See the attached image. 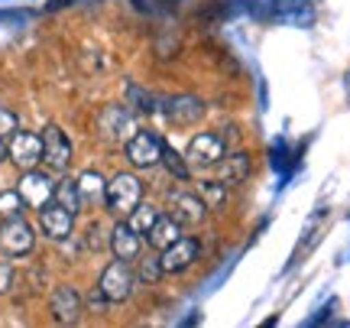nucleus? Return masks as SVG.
<instances>
[{"label": "nucleus", "mask_w": 350, "mask_h": 328, "mask_svg": "<svg viewBox=\"0 0 350 328\" xmlns=\"http://www.w3.org/2000/svg\"><path fill=\"white\" fill-rule=\"evenodd\" d=\"M139 202H143V182H139L133 173H117V176L107 182V189H104V205L120 218L130 215Z\"/></svg>", "instance_id": "f257e3e1"}, {"label": "nucleus", "mask_w": 350, "mask_h": 328, "mask_svg": "<svg viewBox=\"0 0 350 328\" xmlns=\"http://www.w3.org/2000/svg\"><path fill=\"white\" fill-rule=\"evenodd\" d=\"M133 286H137V277H133L126 260H113L111 266H104V273L98 279V290L104 292L107 303H126Z\"/></svg>", "instance_id": "f03ea898"}, {"label": "nucleus", "mask_w": 350, "mask_h": 328, "mask_svg": "<svg viewBox=\"0 0 350 328\" xmlns=\"http://www.w3.org/2000/svg\"><path fill=\"white\" fill-rule=\"evenodd\" d=\"M7 160L20 169H36L42 163V137L29 130H13L7 143Z\"/></svg>", "instance_id": "7ed1b4c3"}, {"label": "nucleus", "mask_w": 350, "mask_h": 328, "mask_svg": "<svg viewBox=\"0 0 350 328\" xmlns=\"http://www.w3.org/2000/svg\"><path fill=\"white\" fill-rule=\"evenodd\" d=\"M36 247V234H33V227L20 218H7L3 225H0V251L7 253V257H26V253Z\"/></svg>", "instance_id": "20e7f679"}, {"label": "nucleus", "mask_w": 350, "mask_h": 328, "mask_svg": "<svg viewBox=\"0 0 350 328\" xmlns=\"http://www.w3.org/2000/svg\"><path fill=\"white\" fill-rule=\"evenodd\" d=\"M124 147H126V160L137 166V169H152V166H159V160H163V140L156 137L152 130H137Z\"/></svg>", "instance_id": "39448f33"}, {"label": "nucleus", "mask_w": 350, "mask_h": 328, "mask_svg": "<svg viewBox=\"0 0 350 328\" xmlns=\"http://www.w3.org/2000/svg\"><path fill=\"white\" fill-rule=\"evenodd\" d=\"M98 130L107 143H126L133 137V117H130L124 104H107L98 114Z\"/></svg>", "instance_id": "423d86ee"}, {"label": "nucleus", "mask_w": 350, "mask_h": 328, "mask_svg": "<svg viewBox=\"0 0 350 328\" xmlns=\"http://www.w3.org/2000/svg\"><path fill=\"white\" fill-rule=\"evenodd\" d=\"M42 163L55 169V173H65L72 166V140L65 137L55 124L42 130Z\"/></svg>", "instance_id": "0eeeda50"}, {"label": "nucleus", "mask_w": 350, "mask_h": 328, "mask_svg": "<svg viewBox=\"0 0 350 328\" xmlns=\"http://www.w3.org/2000/svg\"><path fill=\"white\" fill-rule=\"evenodd\" d=\"M20 199H23L29 208H42V205L52 202V195H55V182H52L46 173H39V169H23V179H20Z\"/></svg>", "instance_id": "6e6552de"}, {"label": "nucleus", "mask_w": 350, "mask_h": 328, "mask_svg": "<svg viewBox=\"0 0 350 328\" xmlns=\"http://www.w3.org/2000/svg\"><path fill=\"white\" fill-rule=\"evenodd\" d=\"M169 215L178 221L182 227H198L208 215V205L201 195H191V192H175L169 195Z\"/></svg>", "instance_id": "1a4fd4ad"}, {"label": "nucleus", "mask_w": 350, "mask_h": 328, "mask_svg": "<svg viewBox=\"0 0 350 328\" xmlns=\"http://www.w3.org/2000/svg\"><path fill=\"white\" fill-rule=\"evenodd\" d=\"M227 153V143L221 134H198V137H191L188 143V163L191 166H201V169H208V166H217V160Z\"/></svg>", "instance_id": "9d476101"}, {"label": "nucleus", "mask_w": 350, "mask_h": 328, "mask_svg": "<svg viewBox=\"0 0 350 328\" xmlns=\"http://www.w3.org/2000/svg\"><path fill=\"white\" fill-rule=\"evenodd\" d=\"M198 240L195 238H178L175 244H169L165 251H159V264H163V273H185L188 266L198 260Z\"/></svg>", "instance_id": "9b49d317"}, {"label": "nucleus", "mask_w": 350, "mask_h": 328, "mask_svg": "<svg viewBox=\"0 0 350 328\" xmlns=\"http://www.w3.org/2000/svg\"><path fill=\"white\" fill-rule=\"evenodd\" d=\"M163 111L175 127H191L204 117V101L195 94H175V98L163 101Z\"/></svg>", "instance_id": "f8f14e48"}, {"label": "nucleus", "mask_w": 350, "mask_h": 328, "mask_svg": "<svg viewBox=\"0 0 350 328\" xmlns=\"http://www.w3.org/2000/svg\"><path fill=\"white\" fill-rule=\"evenodd\" d=\"M39 225H42V234L52 240H65L72 234V227H75V215L62 208L59 202H49L39 208Z\"/></svg>", "instance_id": "ddd939ff"}, {"label": "nucleus", "mask_w": 350, "mask_h": 328, "mask_svg": "<svg viewBox=\"0 0 350 328\" xmlns=\"http://www.w3.org/2000/svg\"><path fill=\"white\" fill-rule=\"evenodd\" d=\"M250 153H224L221 160H217V179L224 182V186H240V182H247L250 179Z\"/></svg>", "instance_id": "4468645a"}, {"label": "nucleus", "mask_w": 350, "mask_h": 328, "mask_svg": "<svg viewBox=\"0 0 350 328\" xmlns=\"http://www.w3.org/2000/svg\"><path fill=\"white\" fill-rule=\"evenodd\" d=\"M111 251L117 260H139V251H143V234H137L133 227L120 221V225L111 231Z\"/></svg>", "instance_id": "2eb2a0df"}, {"label": "nucleus", "mask_w": 350, "mask_h": 328, "mask_svg": "<svg viewBox=\"0 0 350 328\" xmlns=\"http://www.w3.org/2000/svg\"><path fill=\"white\" fill-rule=\"evenodd\" d=\"M49 309H52V316H55V322L75 325L78 318H81V296L72 286H59V290L52 292Z\"/></svg>", "instance_id": "dca6fc26"}, {"label": "nucleus", "mask_w": 350, "mask_h": 328, "mask_svg": "<svg viewBox=\"0 0 350 328\" xmlns=\"http://www.w3.org/2000/svg\"><path fill=\"white\" fill-rule=\"evenodd\" d=\"M178 238H182V225H178L172 215H159L156 225L146 231V244H150L152 251H165V247L175 244Z\"/></svg>", "instance_id": "f3484780"}, {"label": "nucleus", "mask_w": 350, "mask_h": 328, "mask_svg": "<svg viewBox=\"0 0 350 328\" xmlns=\"http://www.w3.org/2000/svg\"><path fill=\"white\" fill-rule=\"evenodd\" d=\"M75 182H78V195H81V205H94V202H100V199H104V189H107V182H104V176H100V173L88 169V173H81Z\"/></svg>", "instance_id": "a211bd4d"}, {"label": "nucleus", "mask_w": 350, "mask_h": 328, "mask_svg": "<svg viewBox=\"0 0 350 328\" xmlns=\"http://www.w3.org/2000/svg\"><path fill=\"white\" fill-rule=\"evenodd\" d=\"M159 215H163V212H159L156 205H150V202H139L137 208H133V212L126 215V225L133 227L137 234H143V238H146V231H150V227L156 225V218H159Z\"/></svg>", "instance_id": "6ab92c4d"}, {"label": "nucleus", "mask_w": 350, "mask_h": 328, "mask_svg": "<svg viewBox=\"0 0 350 328\" xmlns=\"http://www.w3.org/2000/svg\"><path fill=\"white\" fill-rule=\"evenodd\" d=\"M52 202H59L62 208H68L72 215H78V212H81V195H78V182H75V179H62V182L55 186Z\"/></svg>", "instance_id": "aec40b11"}, {"label": "nucleus", "mask_w": 350, "mask_h": 328, "mask_svg": "<svg viewBox=\"0 0 350 328\" xmlns=\"http://www.w3.org/2000/svg\"><path fill=\"white\" fill-rule=\"evenodd\" d=\"M159 163H163L165 169H169L175 179H178V182H188V179H191V169H188L185 156H182L178 150H172L169 143H163V160H159Z\"/></svg>", "instance_id": "412c9836"}, {"label": "nucleus", "mask_w": 350, "mask_h": 328, "mask_svg": "<svg viewBox=\"0 0 350 328\" xmlns=\"http://www.w3.org/2000/svg\"><path fill=\"white\" fill-rule=\"evenodd\" d=\"M198 195L204 199V205H208V212H221L227 205V189H224V182L217 179V182H204L198 189Z\"/></svg>", "instance_id": "4be33fe9"}, {"label": "nucleus", "mask_w": 350, "mask_h": 328, "mask_svg": "<svg viewBox=\"0 0 350 328\" xmlns=\"http://www.w3.org/2000/svg\"><path fill=\"white\" fill-rule=\"evenodd\" d=\"M23 199H20V192L16 189H7L0 192V218L7 221V218H20L23 215Z\"/></svg>", "instance_id": "5701e85b"}, {"label": "nucleus", "mask_w": 350, "mask_h": 328, "mask_svg": "<svg viewBox=\"0 0 350 328\" xmlns=\"http://www.w3.org/2000/svg\"><path fill=\"white\" fill-rule=\"evenodd\" d=\"M126 98H130V104H133L139 114H152V111H156L152 94H150V91H143V88H137V85H130V88H126Z\"/></svg>", "instance_id": "b1692460"}, {"label": "nucleus", "mask_w": 350, "mask_h": 328, "mask_svg": "<svg viewBox=\"0 0 350 328\" xmlns=\"http://www.w3.org/2000/svg\"><path fill=\"white\" fill-rule=\"evenodd\" d=\"M159 277H163V264H159V257H146V260H139V279H143V283H156Z\"/></svg>", "instance_id": "393cba45"}, {"label": "nucleus", "mask_w": 350, "mask_h": 328, "mask_svg": "<svg viewBox=\"0 0 350 328\" xmlns=\"http://www.w3.org/2000/svg\"><path fill=\"white\" fill-rule=\"evenodd\" d=\"M20 127V121H16V114L10 111V108H0V137H10L13 130Z\"/></svg>", "instance_id": "a878e982"}, {"label": "nucleus", "mask_w": 350, "mask_h": 328, "mask_svg": "<svg viewBox=\"0 0 350 328\" xmlns=\"http://www.w3.org/2000/svg\"><path fill=\"white\" fill-rule=\"evenodd\" d=\"M13 290V266L10 264H0V296Z\"/></svg>", "instance_id": "bb28decb"}, {"label": "nucleus", "mask_w": 350, "mask_h": 328, "mask_svg": "<svg viewBox=\"0 0 350 328\" xmlns=\"http://www.w3.org/2000/svg\"><path fill=\"white\" fill-rule=\"evenodd\" d=\"M88 247H91V251H100V247H104V240H100V227H98V225L88 231Z\"/></svg>", "instance_id": "cd10ccee"}, {"label": "nucleus", "mask_w": 350, "mask_h": 328, "mask_svg": "<svg viewBox=\"0 0 350 328\" xmlns=\"http://www.w3.org/2000/svg\"><path fill=\"white\" fill-rule=\"evenodd\" d=\"M7 160V143H3V137H0V163Z\"/></svg>", "instance_id": "c85d7f7f"}, {"label": "nucleus", "mask_w": 350, "mask_h": 328, "mask_svg": "<svg viewBox=\"0 0 350 328\" xmlns=\"http://www.w3.org/2000/svg\"><path fill=\"white\" fill-rule=\"evenodd\" d=\"M344 85H347V98H350V72H347V81H344Z\"/></svg>", "instance_id": "c756f323"}]
</instances>
